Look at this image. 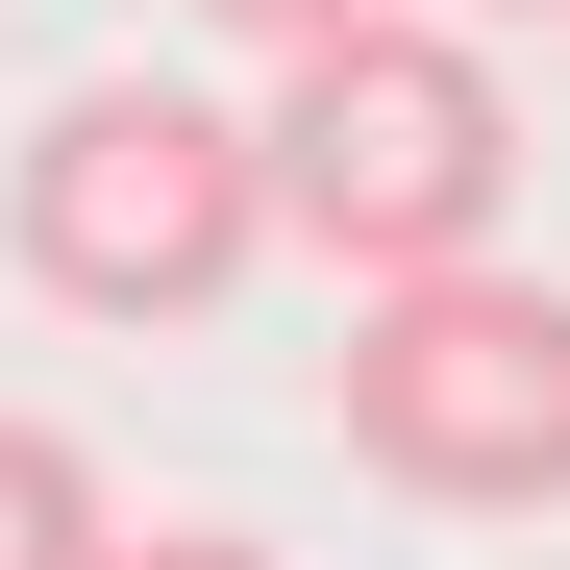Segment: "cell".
<instances>
[{"instance_id":"obj_1","label":"cell","mask_w":570,"mask_h":570,"mask_svg":"<svg viewBox=\"0 0 570 570\" xmlns=\"http://www.w3.org/2000/svg\"><path fill=\"white\" fill-rule=\"evenodd\" d=\"M497 199H521V100H497V26H347L323 75H273V224L372 298L422 273H497Z\"/></svg>"},{"instance_id":"obj_4","label":"cell","mask_w":570,"mask_h":570,"mask_svg":"<svg viewBox=\"0 0 570 570\" xmlns=\"http://www.w3.org/2000/svg\"><path fill=\"white\" fill-rule=\"evenodd\" d=\"M0 570H125V497H100V446L0 397Z\"/></svg>"},{"instance_id":"obj_5","label":"cell","mask_w":570,"mask_h":570,"mask_svg":"<svg viewBox=\"0 0 570 570\" xmlns=\"http://www.w3.org/2000/svg\"><path fill=\"white\" fill-rule=\"evenodd\" d=\"M199 26H224V50H273V75H323L347 26H397V0H199Z\"/></svg>"},{"instance_id":"obj_6","label":"cell","mask_w":570,"mask_h":570,"mask_svg":"<svg viewBox=\"0 0 570 570\" xmlns=\"http://www.w3.org/2000/svg\"><path fill=\"white\" fill-rule=\"evenodd\" d=\"M125 570H273V546H248V521H149Z\"/></svg>"},{"instance_id":"obj_3","label":"cell","mask_w":570,"mask_h":570,"mask_svg":"<svg viewBox=\"0 0 570 570\" xmlns=\"http://www.w3.org/2000/svg\"><path fill=\"white\" fill-rule=\"evenodd\" d=\"M347 471L422 521H546L570 497V298L546 273H422L347 323Z\"/></svg>"},{"instance_id":"obj_7","label":"cell","mask_w":570,"mask_h":570,"mask_svg":"<svg viewBox=\"0 0 570 570\" xmlns=\"http://www.w3.org/2000/svg\"><path fill=\"white\" fill-rule=\"evenodd\" d=\"M446 26H570V0H446Z\"/></svg>"},{"instance_id":"obj_2","label":"cell","mask_w":570,"mask_h":570,"mask_svg":"<svg viewBox=\"0 0 570 570\" xmlns=\"http://www.w3.org/2000/svg\"><path fill=\"white\" fill-rule=\"evenodd\" d=\"M273 248V125L199 75H75L26 125V273L75 323H224Z\"/></svg>"}]
</instances>
